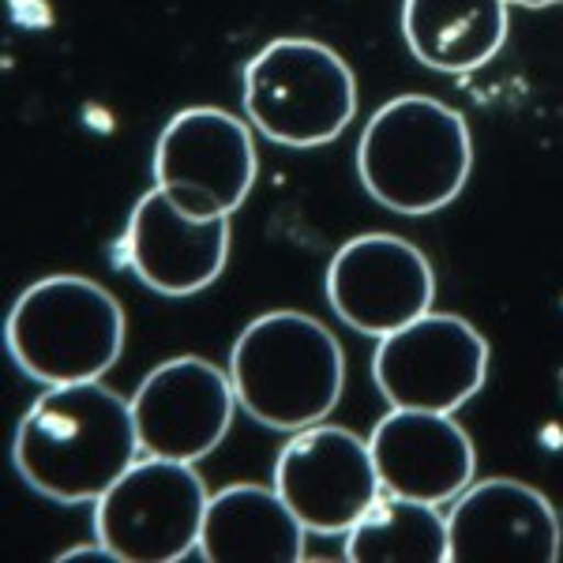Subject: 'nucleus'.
<instances>
[{
    "instance_id": "7ed1b4c3",
    "label": "nucleus",
    "mask_w": 563,
    "mask_h": 563,
    "mask_svg": "<svg viewBox=\"0 0 563 563\" xmlns=\"http://www.w3.org/2000/svg\"><path fill=\"white\" fill-rule=\"evenodd\" d=\"M474 174V135L459 109L398 95L368 117L357 140V180L379 207L424 218L451 207Z\"/></svg>"
},
{
    "instance_id": "6ab92c4d",
    "label": "nucleus",
    "mask_w": 563,
    "mask_h": 563,
    "mask_svg": "<svg viewBox=\"0 0 563 563\" xmlns=\"http://www.w3.org/2000/svg\"><path fill=\"white\" fill-rule=\"evenodd\" d=\"M507 4H519V8H552V4H563V0H507Z\"/></svg>"
},
{
    "instance_id": "f8f14e48",
    "label": "nucleus",
    "mask_w": 563,
    "mask_h": 563,
    "mask_svg": "<svg viewBox=\"0 0 563 563\" xmlns=\"http://www.w3.org/2000/svg\"><path fill=\"white\" fill-rule=\"evenodd\" d=\"M233 218H196L154 185L135 199L113 260L158 297H196L222 278L230 263Z\"/></svg>"
},
{
    "instance_id": "f3484780",
    "label": "nucleus",
    "mask_w": 563,
    "mask_h": 563,
    "mask_svg": "<svg viewBox=\"0 0 563 563\" xmlns=\"http://www.w3.org/2000/svg\"><path fill=\"white\" fill-rule=\"evenodd\" d=\"M350 563H448V515L435 504L384 493L346 530Z\"/></svg>"
},
{
    "instance_id": "20e7f679",
    "label": "nucleus",
    "mask_w": 563,
    "mask_h": 563,
    "mask_svg": "<svg viewBox=\"0 0 563 563\" xmlns=\"http://www.w3.org/2000/svg\"><path fill=\"white\" fill-rule=\"evenodd\" d=\"M129 320L113 294L84 275L38 278L4 320L8 357L42 387L90 384L121 361Z\"/></svg>"
},
{
    "instance_id": "a211bd4d",
    "label": "nucleus",
    "mask_w": 563,
    "mask_h": 563,
    "mask_svg": "<svg viewBox=\"0 0 563 563\" xmlns=\"http://www.w3.org/2000/svg\"><path fill=\"white\" fill-rule=\"evenodd\" d=\"M90 560H102V563H117V556L113 552L106 549L102 541H90V544H76V549H65L57 556V563H90Z\"/></svg>"
},
{
    "instance_id": "f257e3e1",
    "label": "nucleus",
    "mask_w": 563,
    "mask_h": 563,
    "mask_svg": "<svg viewBox=\"0 0 563 563\" xmlns=\"http://www.w3.org/2000/svg\"><path fill=\"white\" fill-rule=\"evenodd\" d=\"M140 459L132 402L102 379L45 387L12 435L20 481L65 507H95Z\"/></svg>"
},
{
    "instance_id": "1a4fd4ad",
    "label": "nucleus",
    "mask_w": 563,
    "mask_h": 563,
    "mask_svg": "<svg viewBox=\"0 0 563 563\" xmlns=\"http://www.w3.org/2000/svg\"><path fill=\"white\" fill-rule=\"evenodd\" d=\"M323 294L346 327L384 339L432 312L435 271L429 256L398 233H357L327 263Z\"/></svg>"
},
{
    "instance_id": "ddd939ff",
    "label": "nucleus",
    "mask_w": 563,
    "mask_h": 563,
    "mask_svg": "<svg viewBox=\"0 0 563 563\" xmlns=\"http://www.w3.org/2000/svg\"><path fill=\"white\" fill-rule=\"evenodd\" d=\"M448 563H556L563 526L549 496L515 477L470 481L448 504Z\"/></svg>"
},
{
    "instance_id": "f03ea898",
    "label": "nucleus",
    "mask_w": 563,
    "mask_h": 563,
    "mask_svg": "<svg viewBox=\"0 0 563 563\" xmlns=\"http://www.w3.org/2000/svg\"><path fill=\"white\" fill-rule=\"evenodd\" d=\"M225 368L241 410L286 435L327 421L346 390L342 342L316 316L294 308L256 316L230 346Z\"/></svg>"
},
{
    "instance_id": "9b49d317",
    "label": "nucleus",
    "mask_w": 563,
    "mask_h": 563,
    "mask_svg": "<svg viewBox=\"0 0 563 563\" xmlns=\"http://www.w3.org/2000/svg\"><path fill=\"white\" fill-rule=\"evenodd\" d=\"M275 488L305 530L320 538H346L384 496L368 440L327 421L289 435L275 459Z\"/></svg>"
},
{
    "instance_id": "0eeeda50",
    "label": "nucleus",
    "mask_w": 563,
    "mask_h": 563,
    "mask_svg": "<svg viewBox=\"0 0 563 563\" xmlns=\"http://www.w3.org/2000/svg\"><path fill=\"white\" fill-rule=\"evenodd\" d=\"M372 379L390 410L455 413L488 379V342L466 316L424 312L376 339Z\"/></svg>"
},
{
    "instance_id": "2eb2a0df",
    "label": "nucleus",
    "mask_w": 563,
    "mask_h": 563,
    "mask_svg": "<svg viewBox=\"0 0 563 563\" xmlns=\"http://www.w3.org/2000/svg\"><path fill=\"white\" fill-rule=\"evenodd\" d=\"M308 530L275 485L238 481L211 493L199 556L207 563H301Z\"/></svg>"
},
{
    "instance_id": "4468645a",
    "label": "nucleus",
    "mask_w": 563,
    "mask_h": 563,
    "mask_svg": "<svg viewBox=\"0 0 563 563\" xmlns=\"http://www.w3.org/2000/svg\"><path fill=\"white\" fill-rule=\"evenodd\" d=\"M368 451L384 493L451 504L477 477V448L455 413L387 410L368 435Z\"/></svg>"
},
{
    "instance_id": "dca6fc26",
    "label": "nucleus",
    "mask_w": 563,
    "mask_h": 563,
    "mask_svg": "<svg viewBox=\"0 0 563 563\" xmlns=\"http://www.w3.org/2000/svg\"><path fill=\"white\" fill-rule=\"evenodd\" d=\"M507 0H406L402 38L413 60L443 76L493 65L507 45Z\"/></svg>"
},
{
    "instance_id": "39448f33",
    "label": "nucleus",
    "mask_w": 563,
    "mask_h": 563,
    "mask_svg": "<svg viewBox=\"0 0 563 563\" xmlns=\"http://www.w3.org/2000/svg\"><path fill=\"white\" fill-rule=\"evenodd\" d=\"M241 106L252 129L278 147H327L357 117V76L331 45L275 38L244 65Z\"/></svg>"
},
{
    "instance_id": "6e6552de",
    "label": "nucleus",
    "mask_w": 563,
    "mask_h": 563,
    "mask_svg": "<svg viewBox=\"0 0 563 563\" xmlns=\"http://www.w3.org/2000/svg\"><path fill=\"white\" fill-rule=\"evenodd\" d=\"M260 154L252 124L218 106L174 113L154 143V185L196 218H233L252 196Z\"/></svg>"
},
{
    "instance_id": "423d86ee",
    "label": "nucleus",
    "mask_w": 563,
    "mask_h": 563,
    "mask_svg": "<svg viewBox=\"0 0 563 563\" xmlns=\"http://www.w3.org/2000/svg\"><path fill=\"white\" fill-rule=\"evenodd\" d=\"M211 488L192 462L143 455L95 504V538L117 563H177L199 552Z\"/></svg>"
},
{
    "instance_id": "9d476101",
    "label": "nucleus",
    "mask_w": 563,
    "mask_h": 563,
    "mask_svg": "<svg viewBox=\"0 0 563 563\" xmlns=\"http://www.w3.org/2000/svg\"><path fill=\"white\" fill-rule=\"evenodd\" d=\"M129 402L143 455L192 466L222 448L241 410L230 368L196 353L154 365Z\"/></svg>"
}]
</instances>
